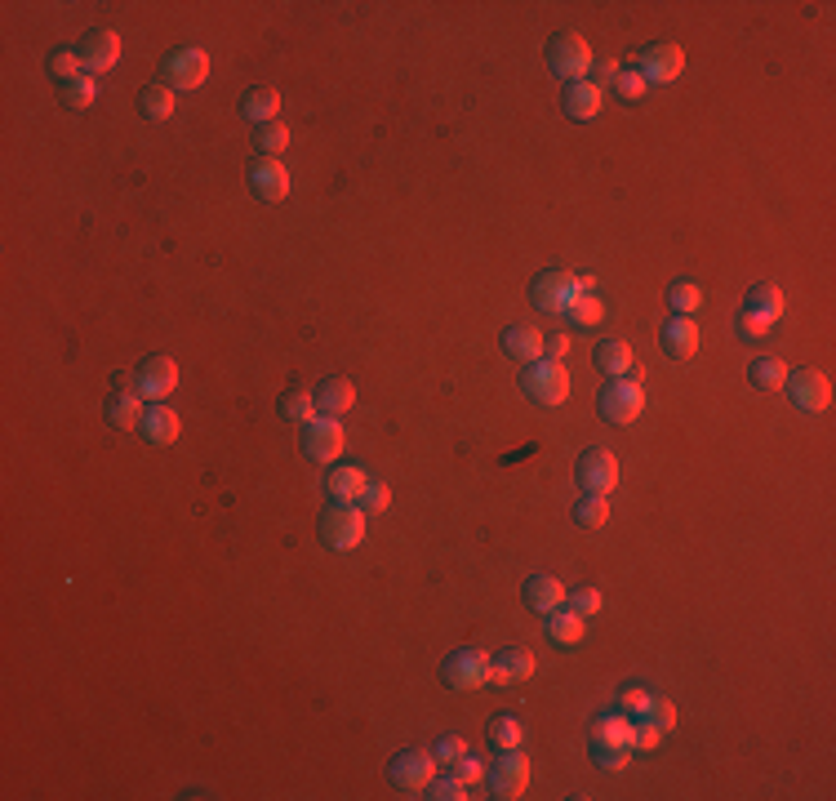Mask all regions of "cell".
I'll return each instance as SVG.
<instances>
[{"mask_svg": "<svg viewBox=\"0 0 836 801\" xmlns=\"http://www.w3.org/2000/svg\"><path fill=\"white\" fill-rule=\"evenodd\" d=\"M521 392L530 397L534 405H561L570 397V374H565L561 361H552V356H539V361H530L521 370Z\"/></svg>", "mask_w": 836, "mask_h": 801, "instance_id": "6da1fadb", "label": "cell"}, {"mask_svg": "<svg viewBox=\"0 0 836 801\" xmlns=\"http://www.w3.org/2000/svg\"><path fill=\"white\" fill-rule=\"evenodd\" d=\"M316 534H321L325 548L352 552L356 543L365 539V512L356 508V503H334V508L321 512V521H316Z\"/></svg>", "mask_w": 836, "mask_h": 801, "instance_id": "7a4b0ae2", "label": "cell"}, {"mask_svg": "<svg viewBox=\"0 0 836 801\" xmlns=\"http://www.w3.org/2000/svg\"><path fill=\"white\" fill-rule=\"evenodd\" d=\"M547 67H552V76H561L565 85L587 81V72H592V49H587L579 32H561L547 45Z\"/></svg>", "mask_w": 836, "mask_h": 801, "instance_id": "3957f363", "label": "cell"}, {"mask_svg": "<svg viewBox=\"0 0 836 801\" xmlns=\"http://www.w3.org/2000/svg\"><path fill=\"white\" fill-rule=\"evenodd\" d=\"M387 779H392V784L401 788L405 797L427 793V784L436 779V757H432V748H405V753H396L392 761H387Z\"/></svg>", "mask_w": 836, "mask_h": 801, "instance_id": "277c9868", "label": "cell"}, {"mask_svg": "<svg viewBox=\"0 0 836 801\" xmlns=\"http://www.w3.org/2000/svg\"><path fill=\"white\" fill-rule=\"evenodd\" d=\"M579 294H583L579 276L565 272V267H547L539 281H534L530 299H534V308L547 312V316H565V312H570V303L579 299Z\"/></svg>", "mask_w": 836, "mask_h": 801, "instance_id": "5b68a950", "label": "cell"}, {"mask_svg": "<svg viewBox=\"0 0 836 801\" xmlns=\"http://www.w3.org/2000/svg\"><path fill=\"white\" fill-rule=\"evenodd\" d=\"M641 410H645V392L636 379H610V388L601 392V414L614 428H632L641 419Z\"/></svg>", "mask_w": 836, "mask_h": 801, "instance_id": "8992f818", "label": "cell"}, {"mask_svg": "<svg viewBox=\"0 0 836 801\" xmlns=\"http://www.w3.org/2000/svg\"><path fill=\"white\" fill-rule=\"evenodd\" d=\"M161 76H165V85L174 89V94H183V89H201V85H205V76H209V58H205V49L183 45V49H174V54H165Z\"/></svg>", "mask_w": 836, "mask_h": 801, "instance_id": "52a82bcc", "label": "cell"}, {"mask_svg": "<svg viewBox=\"0 0 836 801\" xmlns=\"http://www.w3.org/2000/svg\"><path fill=\"white\" fill-rule=\"evenodd\" d=\"M76 58H81V72H89V76L112 72V67L121 63V36H116L112 27H89L81 36V45H76Z\"/></svg>", "mask_w": 836, "mask_h": 801, "instance_id": "ba28073f", "label": "cell"}, {"mask_svg": "<svg viewBox=\"0 0 836 801\" xmlns=\"http://www.w3.org/2000/svg\"><path fill=\"white\" fill-rule=\"evenodd\" d=\"M574 477H579L583 494H610L614 486H619V459H614L605 445H587V450L579 454Z\"/></svg>", "mask_w": 836, "mask_h": 801, "instance_id": "9c48e42d", "label": "cell"}, {"mask_svg": "<svg viewBox=\"0 0 836 801\" xmlns=\"http://www.w3.org/2000/svg\"><path fill=\"white\" fill-rule=\"evenodd\" d=\"M632 67L645 76V85H668L685 72V54H681L676 41H654V45L641 49V58H636Z\"/></svg>", "mask_w": 836, "mask_h": 801, "instance_id": "30bf717a", "label": "cell"}, {"mask_svg": "<svg viewBox=\"0 0 836 801\" xmlns=\"http://www.w3.org/2000/svg\"><path fill=\"white\" fill-rule=\"evenodd\" d=\"M441 677L450 690H481L485 681H490V655H481V650H472V646L454 650L441 664Z\"/></svg>", "mask_w": 836, "mask_h": 801, "instance_id": "8fae6325", "label": "cell"}, {"mask_svg": "<svg viewBox=\"0 0 836 801\" xmlns=\"http://www.w3.org/2000/svg\"><path fill=\"white\" fill-rule=\"evenodd\" d=\"M490 788L499 801L525 797V788H530V757H521V748H503V757L490 766Z\"/></svg>", "mask_w": 836, "mask_h": 801, "instance_id": "7c38bea8", "label": "cell"}, {"mask_svg": "<svg viewBox=\"0 0 836 801\" xmlns=\"http://www.w3.org/2000/svg\"><path fill=\"white\" fill-rule=\"evenodd\" d=\"M783 388H788L796 410H805V414H823L832 405V383L823 370H796V374H788Z\"/></svg>", "mask_w": 836, "mask_h": 801, "instance_id": "4fadbf2b", "label": "cell"}, {"mask_svg": "<svg viewBox=\"0 0 836 801\" xmlns=\"http://www.w3.org/2000/svg\"><path fill=\"white\" fill-rule=\"evenodd\" d=\"M343 445H347V437H343V423L338 419H312V423H303V454L312 463H334L338 454H343Z\"/></svg>", "mask_w": 836, "mask_h": 801, "instance_id": "5bb4252c", "label": "cell"}, {"mask_svg": "<svg viewBox=\"0 0 836 801\" xmlns=\"http://www.w3.org/2000/svg\"><path fill=\"white\" fill-rule=\"evenodd\" d=\"M178 388V365L174 356H147L138 365V397L143 401H165Z\"/></svg>", "mask_w": 836, "mask_h": 801, "instance_id": "9a60e30c", "label": "cell"}, {"mask_svg": "<svg viewBox=\"0 0 836 801\" xmlns=\"http://www.w3.org/2000/svg\"><path fill=\"white\" fill-rule=\"evenodd\" d=\"M250 187L258 201H285L290 196V170H285L281 161H272V156H254L250 161Z\"/></svg>", "mask_w": 836, "mask_h": 801, "instance_id": "2e32d148", "label": "cell"}, {"mask_svg": "<svg viewBox=\"0 0 836 801\" xmlns=\"http://www.w3.org/2000/svg\"><path fill=\"white\" fill-rule=\"evenodd\" d=\"M147 405H152V401H143L138 392H121V388H112V397L103 401V414H107V423H112L116 432H134V428H143Z\"/></svg>", "mask_w": 836, "mask_h": 801, "instance_id": "e0dca14e", "label": "cell"}, {"mask_svg": "<svg viewBox=\"0 0 836 801\" xmlns=\"http://www.w3.org/2000/svg\"><path fill=\"white\" fill-rule=\"evenodd\" d=\"M534 677V655L521 646H507L490 659V686H516V681Z\"/></svg>", "mask_w": 836, "mask_h": 801, "instance_id": "ac0fdd59", "label": "cell"}, {"mask_svg": "<svg viewBox=\"0 0 836 801\" xmlns=\"http://www.w3.org/2000/svg\"><path fill=\"white\" fill-rule=\"evenodd\" d=\"M561 103H565V116H570V121H596L605 107V94L592 81H574V85H565Z\"/></svg>", "mask_w": 836, "mask_h": 801, "instance_id": "d6986e66", "label": "cell"}, {"mask_svg": "<svg viewBox=\"0 0 836 801\" xmlns=\"http://www.w3.org/2000/svg\"><path fill=\"white\" fill-rule=\"evenodd\" d=\"M365 486H370V477H365L361 463H334L330 477H325V490H330L334 503H356Z\"/></svg>", "mask_w": 836, "mask_h": 801, "instance_id": "ffe728a7", "label": "cell"}, {"mask_svg": "<svg viewBox=\"0 0 836 801\" xmlns=\"http://www.w3.org/2000/svg\"><path fill=\"white\" fill-rule=\"evenodd\" d=\"M659 343H663L668 356H676V361H690V356L699 352V325H694L690 316H672V321L663 325Z\"/></svg>", "mask_w": 836, "mask_h": 801, "instance_id": "44dd1931", "label": "cell"}, {"mask_svg": "<svg viewBox=\"0 0 836 801\" xmlns=\"http://www.w3.org/2000/svg\"><path fill=\"white\" fill-rule=\"evenodd\" d=\"M356 405V388L347 379H325V383H316V414H325V419H343L347 410Z\"/></svg>", "mask_w": 836, "mask_h": 801, "instance_id": "7402d4cb", "label": "cell"}, {"mask_svg": "<svg viewBox=\"0 0 836 801\" xmlns=\"http://www.w3.org/2000/svg\"><path fill=\"white\" fill-rule=\"evenodd\" d=\"M596 370H605L610 379H636V356L623 339L596 343Z\"/></svg>", "mask_w": 836, "mask_h": 801, "instance_id": "603a6c76", "label": "cell"}, {"mask_svg": "<svg viewBox=\"0 0 836 801\" xmlns=\"http://www.w3.org/2000/svg\"><path fill=\"white\" fill-rule=\"evenodd\" d=\"M503 352L512 356V361H521V365L539 361V356H543V334L534 330V325H507V330H503Z\"/></svg>", "mask_w": 836, "mask_h": 801, "instance_id": "cb8c5ba5", "label": "cell"}, {"mask_svg": "<svg viewBox=\"0 0 836 801\" xmlns=\"http://www.w3.org/2000/svg\"><path fill=\"white\" fill-rule=\"evenodd\" d=\"M138 432H143L152 445H174L178 441V414L169 410L165 401H152V405H147L143 428H138Z\"/></svg>", "mask_w": 836, "mask_h": 801, "instance_id": "d4e9b609", "label": "cell"}, {"mask_svg": "<svg viewBox=\"0 0 836 801\" xmlns=\"http://www.w3.org/2000/svg\"><path fill=\"white\" fill-rule=\"evenodd\" d=\"M561 601H565V588H561V579H556V575H530V579H525V606H534L539 615L556 610Z\"/></svg>", "mask_w": 836, "mask_h": 801, "instance_id": "484cf974", "label": "cell"}, {"mask_svg": "<svg viewBox=\"0 0 836 801\" xmlns=\"http://www.w3.org/2000/svg\"><path fill=\"white\" fill-rule=\"evenodd\" d=\"M276 112H281V94H276L272 85H254L250 94L241 98V116H250L254 125L276 121Z\"/></svg>", "mask_w": 836, "mask_h": 801, "instance_id": "4316f807", "label": "cell"}, {"mask_svg": "<svg viewBox=\"0 0 836 801\" xmlns=\"http://www.w3.org/2000/svg\"><path fill=\"white\" fill-rule=\"evenodd\" d=\"M743 312H752V316H761V321H779L783 316V290L774 281H756L752 290H748V308Z\"/></svg>", "mask_w": 836, "mask_h": 801, "instance_id": "83f0119b", "label": "cell"}, {"mask_svg": "<svg viewBox=\"0 0 836 801\" xmlns=\"http://www.w3.org/2000/svg\"><path fill=\"white\" fill-rule=\"evenodd\" d=\"M547 637H552L556 646H574V641H583V615H574L570 606L547 610Z\"/></svg>", "mask_w": 836, "mask_h": 801, "instance_id": "f1b7e54d", "label": "cell"}, {"mask_svg": "<svg viewBox=\"0 0 836 801\" xmlns=\"http://www.w3.org/2000/svg\"><path fill=\"white\" fill-rule=\"evenodd\" d=\"M138 107H143L147 121H169V116H174V89H169L165 81L143 85V94H138Z\"/></svg>", "mask_w": 836, "mask_h": 801, "instance_id": "f546056e", "label": "cell"}, {"mask_svg": "<svg viewBox=\"0 0 836 801\" xmlns=\"http://www.w3.org/2000/svg\"><path fill=\"white\" fill-rule=\"evenodd\" d=\"M748 374H752V383H756L761 392H779L783 383H788V365H783L779 356H756Z\"/></svg>", "mask_w": 836, "mask_h": 801, "instance_id": "4dcf8cb0", "label": "cell"}, {"mask_svg": "<svg viewBox=\"0 0 836 801\" xmlns=\"http://www.w3.org/2000/svg\"><path fill=\"white\" fill-rule=\"evenodd\" d=\"M94 94H98V81L89 72H81V76H72V81L58 85V98H63V107H72V112H85V107L94 103Z\"/></svg>", "mask_w": 836, "mask_h": 801, "instance_id": "1f68e13d", "label": "cell"}, {"mask_svg": "<svg viewBox=\"0 0 836 801\" xmlns=\"http://www.w3.org/2000/svg\"><path fill=\"white\" fill-rule=\"evenodd\" d=\"M281 414L290 423H312L316 419V392L312 388H290L281 397Z\"/></svg>", "mask_w": 836, "mask_h": 801, "instance_id": "d6a6232c", "label": "cell"}, {"mask_svg": "<svg viewBox=\"0 0 836 801\" xmlns=\"http://www.w3.org/2000/svg\"><path fill=\"white\" fill-rule=\"evenodd\" d=\"M285 143H290V130H285L281 121H267V125H258V130H254V152L258 156H272V161H281Z\"/></svg>", "mask_w": 836, "mask_h": 801, "instance_id": "836d02e7", "label": "cell"}, {"mask_svg": "<svg viewBox=\"0 0 836 801\" xmlns=\"http://www.w3.org/2000/svg\"><path fill=\"white\" fill-rule=\"evenodd\" d=\"M574 521H579L583 530H601L605 521H610V503H605V494H583L579 508H574Z\"/></svg>", "mask_w": 836, "mask_h": 801, "instance_id": "e575fe53", "label": "cell"}, {"mask_svg": "<svg viewBox=\"0 0 836 801\" xmlns=\"http://www.w3.org/2000/svg\"><path fill=\"white\" fill-rule=\"evenodd\" d=\"M490 744L499 748H521V721L512 717V712H499V717L490 721Z\"/></svg>", "mask_w": 836, "mask_h": 801, "instance_id": "d590c367", "label": "cell"}, {"mask_svg": "<svg viewBox=\"0 0 836 801\" xmlns=\"http://www.w3.org/2000/svg\"><path fill=\"white\" fill-rule=\"evenodd\" d=\"M668 303L676 308V316H690V312L703 308V290L694 281H676L672 290H668Z\"/></svg>", "mask_w": 836, "mask_h": 801, "instance_id": "8d00e7d4", "label": "cell"}, {"mask_svg": "<svg viewBox=\"0 0 836 801\" xmlns=\"http://www.w3.org/2000/svg\"><path fill=\"white\" fill-rule=\"evenodd\" d=\"M601 316H605L601 299H596V294H579V299L570 303V312H565V321H570V325H596Z\"/></svg>", "mask_w": 836, "mask_h": 801, "instance_id": "74e56055", "label": "cell"}, {"mask_svg": "<svg viewBox=\"0 0 836 801\" xmlns=\"http://www.w3.org/2000/svg\"><path fill=\"white\" fill-rule=\"evenodd\" d=\"M356 508H361L365 517H383V512L392 508V490L378 486V481H370V486L361 490V499H356Z\"/></svg>", "mask_w": 836, "mask_h": 801, "instance_id": "f35d334b", "label": "cell"}, {"mask_svg": "<svg viewBox=\"0 0 836 801\" xmlns=\"http://www.w3.org/2000/svg\"><path fill=\"white\" fill-rule=\"evenodd\" d=\"M49 76H54L58 85L72 81V76H81V58H76V49H54V54H49Z\"/></svg>", "mask_w": 836, "mask_h": 801, "instance_id": "ab89813d", "label": "cell"}, {"mask_svg": "<svg viewBox=\"0 0 836 801\" xmlns=\"http://www.w3.org/2000/svg\"><path fill=\"white\" fill-rule=\"evenodd\" d=\"M427 797H432V801H463L467 797V784L450 770L445 779H432V784H427Z\"/></svg>", "mask_w": 836, "mask_h": 801, "instance_id": "60d3db41", "label": "cell"}, {"mask_svg": "<svg viewBox=\"0 0 836 801\" xmlns=\"http://www.w3.org/2000/svg\"><path fill=\"white\" fill-rule=\"evenodd\" d=\"M592 753L601 761V770H623L632 761V744H592Z\"/></svg>", "mask_w": 836, "mask_h": 801, "instance_id": "b9f144b4", "label": "cell"}, {"mask_svg": "<svg viewBox=\"0 0 836 801\" xmlns=\"http://www.w3.org/2000/svg\"><path fill=\"white\" fill-rule=\"evenodd\" d=\"M565 601H570V610H574V615H583V619L587 615H601V606H605L596 588H574V592H565Z\"/></svg>", "mask_w": 836, "mask_h": 801, "instance_id": "7bdbcfd3", "label": "cell"}, {"mask_svg": "<svg viewBox=\"0 0 836 801\" xmlns=\"http://www.w3.org/2000/svg\"><path fill=\"white\" fill-rule=\"evenodd\" d=\"M432 757L441 761V766L454 770V766H459V761L467 757V744H463L459 735H441V739H436V748H432Z\"/></svg>", "mask_w": 836, "mask_h": 801, "instance_id": "ee69618b", "label": "cell"}, {"mask_svg": "<svg viewBox=\"0 0 836 801\" xmlns=\"http://www.w3.org/2000/svg\"><path fill=\"white\" fill-rule=\"evenodd\" d=\"M641 717H645V721H654L659 730H672V726H676V704H672V699L650 695V704H645Z\"/></svg>", "mask_w": 836, "mask_h": 801, "instance_id": "f6af8a7d", "label": "cell"}, {"mask_svg": "<svg viewBox=\"0 0 836 801\" xmlns=\"http://www.w3.org/2000/svg\"><path fill=\"white\" fill-rule=\"evenodd\" d=\"M614 89H619V98H623V103H636V98H641L650 85H645V76L636 72V67H623V72H619V81H614Z\"/></svg>", "mask_w": 836, "mask_h": 801, "instance_id": "bcb514c9", "label": "cell"}, {"mask_svg": "<svg viewBox=\"0 0 836 801\" xmlns=\"http://www.w3.org/2000/svg\"><path fill=\"white\" fill-rule=\"evenodd\" d=\"M659 739H663V730L654 726V721H645V717L632 721V748H659Z\"/></svg>", "mask_w": 836, "mask_h": 801, "instance_id": "7dc6e473", "label": "cell"}, {"mask_svg": "<svg viewBox=\"0 0 836 801\" xmlns=\"http://www.w3.org/2000/svg\"><path fill=\"white\" fill-rule=\"evenodd\" d=\"M645 704H650V690H641V686H627L619 695V712H627V717H641Z\"/></svg>", "mask_w": 836, "mask_h": 801, "instance_id": "c3c4849f", "label": "cell"}, {"mask_svg": "<svg viewBox=\"0 0 836 801\" xmlns=\"http://www.w3.org/2000/svg\"><path fill=\"white\" fill-rule=\"evenodd\" d=\"M619 72H623V67L614 63V58H592V76H596L592 85H596V89H601V85H614V81H619Z\"/></svg>", "mask_w": 836, "mask_h": 801, "instance_id": "681fc988", "label": "cell"}, {"mask_svg": "<svg viewBox=\"0 0 836 801\" xmlns=\"http://www.w3.org/2000/svg\"><path fill=\"white\" fill-rule=\"evenodd\" d=\"M454 775H459L463 784L472 788V784H481V779H485V766H481V761H476V757H463L459 766H454Z\"/></svg>", "mask_w": 836, "mask_h": 801, "instance_id": "f907efd6", "label": "cell"}, {"mask_svg": "<svg viewBox=\"0 0 836 801\" xmlns=\"http://www.w3.org/2000/svg\"><path fill=\"white\" fill-rule=\"evenodd\" d=\"M739 334H743V339H761V334H770V321H761V316L743 312V316H739Z\"/></svg>", "mask_w": 836, "mask_h": 801, "instance_id": "816d5d0a", "label": "cell"}, {"mask_svg": "<svg viewBox=\"0 0 836 801\" xmlns=\"http://www.w3.org/2000/svg\"><path fill=\"white\" fill-rule=\"evenodd\" d=\"M543 352L552 356V361H565V352H570V334H552V339H543Z\"/></svg>", "mask_w": 836, "mask_h": 801, "instance_id": "f5cc1de1", "label": "cell"}]
</instances>
